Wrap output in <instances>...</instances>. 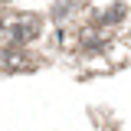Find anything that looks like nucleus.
Listing matches in <instances>:
<instances>
[{
  "instance_id": "nucleus-1",
  "label": "nucleus",
  "mask_w": 131,
  "mask_h": 131,
  "mask_svg": "<svg viewBox=\"0 0 131 131\" xmlns=\"http://www.w3.org/2000/svg\"><path fill=\"white\" fill-rule=\"evenodd\" d=\"M39 33V20L33 13H7L0 20V39L10 46H23Z\"/></svg>"
},
{
  "instance_id": "nucleus-2",
  "label": "nucleus",
  "mask_w": 131,
  "mask_h": 131,
  "mask_svg": "<svg viewBox=\"0 0 131 131\" xmlns=\"http://www.w3.org/2000/svg\"><path fill=\"white\" fill-rule=\"evenodd\" d=\"M0 66L3 69H33V56H26L20 46H10L0 56Z\"/></svg>"
}]
</instances>
